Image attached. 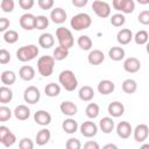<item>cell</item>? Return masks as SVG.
<instances>
[{
	"instance_id": "1",
	"label": "cell",
	"mask_w": 149,
	"mask_h": 149,
	"mask_svg": "<svg viewBox=\"0 0 149 149\" xmlns=\"http://www.w3.org/2000/svg\"><path fill=\"white\" fill-rule=\"evenodd\" d=\"M58 80L59 84H62V86L69 92L74 91L78 86L77 77L71 70H63L58 76Z\"/></svg>"
},
{
	"instance_id": "2",
	"label": "cell",
	"mask_w": 149,
	"mask_h": 149,
	"mask_svg": "<svg viewBox=\"0 0 149 149\" xmlns=\"http://www.w3.org/2000/svg\"><path fill=\"white\" fill-rule=\"evenodd\" d=\"M55 58L54 56H42L38 58L37 61V70L40 72V74H42L43 77H49L54 72V68H55Z\"/></svg>"
},
{
	"instance_id": "3",
	"label": "cell",
	"mask_w": 149,
	"mask_h": 149,
	"mask_svg": "<svg viewBox=\"0 0 149 149\" xmlns=\"http://www.w3.org/2000/svg\"><path fill=\"white\" fill-rule=\"evenodd\" d=\"M70 24L77 31L84 30V29H87L92 24V19L87 13H78L72 16Z\"/></svg>"
},
{
	"instance_id": "4",
	"label": "cell",
	"mask_w": 149,
	"mask_h": 149,
	"mask_svg": "<svg viewBox=\"0 0 149 149\" xmlns=\"http://www.w3.org/2000/svg\"><path fill=\"white\" fill-rule=\"evenodd\" d=\"M38 55V48L35 44H28L23 45L17 49L16 51V58L20 62H29L34 59Z\"/></svg>"
},
{
	"instance_id": "5",
	"label": "cell",
	"mask_w": 149,
	"mask_h": 149,
	"mask_svg": "<svg viewBox=\"0 0 149 149\" xmlns=\"http://www.w3.org/2000/svg\"><path fill=\"white\" fill-rule=\"evenodd\" d=\"M56 37L58 40V43L59 45L62 47H65L68 49H70L73 43H74V40H73V36H72V33L65 28V27H59L57 28L56 30Z\"/></svg>"
},
{
	"instance_id": "6",
	"label": "cell",
	"mask_w": 149,
	"mask_h": 149,
	"mask_svg": "<svg viewBox=\"0 0 149 149\" xmlns=\"http://www.w3.org/2000/svg\"><path fill=\"white\" fill-rule=\"evenodd\" d=\"M92 9L95 13V15L101 17V19H106L111 15V6L106 1H101V0L93 1Z\"/></svg>"
},
{
	"instance_id": "7",
	"label": "cell",
	"mask_w": 149,
	"mask_h": 149,
	"mask_svg": "<svg viewBox=\"0 0 149 149\" xmlns=\"http://www.w3.org/2000/svg\"><path fill=\"white\" fill-rule=\"evenodd\" d=\"M112 5L115 10L125 13V14H130L135 9L134 0H113Z\"/></svg>"
},
{
	"instance_id": "8",
	"label": "cell",
	"mask_w": 149,
	"mask_h": 149,
	"mask_svg": "<svg viewBox=\"0 0 149 149\" xmlns=\"http://www.w3.org/2000/svg\"><path fill=\"white\" fill-rule=\"evenodd\" d=\"M40 98H41V93H40V90H38L36 86L30 85V86H28V87L24 90L23 99H24L26 102L34 105V104L38 102Z\"/></svg>"
},
{
	"instance_id": "9",
	"label": "cell",
	"mask_w": 149,
	"mask_h": 149,
	"mask_svg": "<svg viewBox=\"0 0 149 149\" xmlns=\"http://www.w3.org/2000/svg\"><path fill=\"white\" fill-rule=\"evenodd\" d=\"M80 133L85 137H93L98 133V126L93 121H84L80 125Z\"/></svg>"
},
{
	"instance_id": "10",
	"label": "cell",
	"mask_w": 149,
	"mask_h": 149,
	"mask_svg": "<svg viewBox=\"0 0 149 149\" xmlns=\"http://www.w3.org/2000/svg\"><path fill=\"white\" fill-rule=\"evenodd\" d=\"M149 135V127L144 123H140L134 129V140L136 142H143Z\"/></svg>"
},
{
	"instance_id": "11",
	"label": "cell",
	"mask_w": 149,
	"mask_h": 149,
	"mask_svg": "<svg viewBox=\"0 0 149 149\" xmlns=\"http://www.w3.org/2000/svg\"><path fill=\"white\" fill-rule=\"evenodd\" d=\"M35 19H36V16H34L31 13H24L20 17V26H21V28H23L24 30H33V29H35Z\"/></svg>"
},
{
	"instance_id": "12",
	"label": "cell",
	"mask_w": 149,
	"mask_h": 149,
	"mask_svg": "<svg viewBox=\"0 0 149 149\" xmlns=\"http://www.w3.org/2000/svg\"><path fill=\"white\" fill-rule=\"evenodd\" d=\"M123 69L129 73H135L141 69V62L136 57H128L123 62Z\"/></svg>"
},
{
	"instance_id": "13",
	"label": "cell",
	"mask_w": 149,
	"mask_h": 149,
	"mask_svg": "<svg viewBox=\"0 0 149 149\" xmlns=\"http://www.w3.org/2000/svg\"><path fill=\"white\" fill-rule=\"evenodd\" d=\"M132 132H133V128H132L130 123L127 121H121L116 126V134L121 139H128L130 136Z\"/></svg>"
},
{
	"instance_id": "14",
	"label": "cell",
	"mask_w": 149,
	"mask_h": 149,
	"mask_svg": "<svg viewBox=\"0 0 149 149\" xmlns=\"http://www.w3.org/2000/svg\"><path fill=\"white\" fill-rule=\"evenodd\" d=\"M66 16H68L66 12H65L63 8H61V7H57V8L52 9L51 13H50V19H51V21H52L54 23H58V24L65 22Z\"/></svg>"
},
{
	"instance_id": "15",
	"label": "cell",
	"mask_w": 149,
	"mask_h": 149,
	"mask_svg": "<svg viewBox=\"0 0 149 149\" xmlns=\"http://www.w3.org/2000/svg\"><path fill=\"white\" fill-rule=\"evenodd\" d=\"M104 59H105V55L99 49H94V50L90 51V54L87 56V61L92 65H99L104 62Z\"/></svg>"
},
{
	"instance_id": "16",
	"label": "cell",
	"mask_w": 149,
	"mask_h": 149,
	"mask_svg": "<svg viewBox=\"0 0 149 149\" xmlns=\"http://www.w3.org/2000/svg\"><path fill=\"white\" fill-rule=\"evenodd\" d=\"M34 120L40 126H48L51 122V115L47 111H37L34 114Z\"/></svg>"
},
{
	"instance_id": "17",
	"label": "cell",
	"mask_w": 149,
	"mask_h": 149,
	"mask_svg": "<svg viewBox=\"0 0 149 149\" xmlns=\"http://www.w3.org/2000/svg\"><path fill=\"white\" fill-rule=\"evenodd\" d=\"M114 88H115V84L108 79H104V80L99 81V84H98V91H99V93H101L104 95L112 93L114 91Z\"/></svg>"
},
{
	"instance_id": "18",
	"label": "cell",
	"mask_w": 149,
	"mask_h": 149,
	"mask_svg": "<svg viewBox=\"0 0 149 149\" xmlns=\"http://www.w3.org/2000/svg\"><path fill=\"white\" fill-rule=\"evenodd\" d=\"M108 113L113 116V118H119L125 112V106L120 102V101H113L108 105V108H107Z\"/></svg>"
},
{
	"instance_id": "19",
	"label": "cell",
	"mask_w": 149,
	"mask_h": 149,
	"mask_svg": "<svg viewBox=\"0 0 149 149\" xmlns=\"http://www.w3.org/2000/svg\"><path fill=\"white\" fill-rule=\"evenodd\" d=\"M133 38H134V36H133L132 30H130V29H127V28L121 29V30L118 33V35H116L118 42H119L120 44H122V45L128 44Z\"/></svg>"
},
{
	"instance_id": "20",
	"label": "cell",
	"mask_w": 149,
	"mask_h": 149,
	"mask_svg": "<svg viewBox=\"0 0 149 149\" xmlns=\"http://www.w3.org/2000/svg\"><path fill=\"white\" fill-rule=\"evenodd\" d=\"M19 76H20V78L22 80L29 81V80L34 79V77H35V70L30 65H23L19 70Z\"/></svg>"
},
{
	"instance_id": "21",
	"label": "cell",
	"mask_w": 149,
	"mask_h": 149,
	"mask_svg": "<svg viewBox=\"0 0 149 149\" xmlns=\"http://www.w3.org/2000/svg\"><path fill=\"white\" fill-rule=\"evenodd\" d=\"M59 109L63 114H65L68 116H73L78 111L76 104H73L72 101H63L59 106Z\"/></svg>"
},
{
	"instance_id": "22",
	"label": "cell",
	"mask_w": 149,
	"mask_h": 149,
	"mask_svg": "<svg viewBox=\"0 0 149 149\" xmlns=\"http://www.w3.org/2000/svg\"><path fill=\"white\" fill-rule=\"evenodd\" d=\"M38 44L43 49H49L55 44V38H54V36L51 34L44 33L38 37Z\"/></svg>"
},
{
	"instance_id": "23",
	"label": "cell",
	"mask_w": 149,
	"mask_h": 149,
	"mask_svg": "<svg viewBox=\"0 0 149 149\" xmlns=\"http://www.w3.org/2000/svg\"><path fill=\"white\" fill-rule=\"evenodd\" d=\"M14 115H15V118L17 120H21V121L27 120L29 118V115H30V109L26 105H19L14 109Z\"/></svg>"
},
{
	"instance_id": "24",
	"label": "cell",
	"mask_w": 149,
	"mask_h": 149,
	"mask_svg": "<svg viewBox=\"0 0 149 149\" xmlns=\"http://www.w3.org/2000/svg\"><path fill=\"white\" fill-rule=\"evenodd\" d=\"M99 127H100V129H101L102 133L109 134V133H112V130L114 129V121H113L112 118L105 116V118H102V119L99 121Z\"/></svg>"
},
{
	"instance_id": "25",
	"label": "cell",
	"mask_w": 149,
	"mask_h": 149,
	"mask_svg": "<svg viewBox=\"0 0 149 149\" xmlns=\"http://www.w3.org/2000/svg\"><path fill=\"white\" fill-rule=\"evenodd\" d=\"M50 137H51L50 130L43 128V129H41V130L36 134V137H35L36 144H37V146H44V144H47V143L49 142Z\"/></svg>"
},
{
	"instance_id": "26",
	"label": "cell",
	"mask_w": 149,
	"mask_h": 149,
	"mask_svg": "<svg viewBox=\"0 0 149 149\" xmlns=\"http://www.w3.org/2000/svg\"><path fill=\"white\" fill-rule=\"evenodd\" d=\"M78 94H79L80 100H83V101H91L93 99V97H94V90L91 86H88V85H84L83 87H80Z\"/></svg>"
},
{
	"instance_id": "27",
	"label": "cell",
	"mask_w": 149,
	"mask_h": 149,
	"mask_svg": "<svg viewBox=\"0 0 149 149\" xmlns=\"http://www.w3.org/2000/svg\"><path fill=\"white\" fill-rule=\"evenodd\" d=\"M108 56H109V58L112 61L119 62V61L125 58V50L121 47H112L108 50Z\"/></svg>"
},
{
	"instance_id": "28",
	"label": "cell",
	"mask_w": 149,
	"mask_h": 149,
	"mask_svg": "<svg viewBox=\"0 0 149 149\" xmlns=\"http://www.w3.org/2000/svg\"><path fill=\"white\" fill-rule=\"evenodd\" d=\"M62 128H63V130H64L65 133H68V134H73V133H76L77 129H78V123H77L76 120L69 118V119H66V120L63 121Z\"/></svg>"
},
{
	"instance_id": "29",
	"label": "cell",
	"mask_w": 149,
	"mask_h": 149,
	"mask_svg": "<svg viewBox=\"0 0 149 149\" xmlns=\"http://www.w3.org/2000/svg\"><path fill=\"white\" fill-rule=\"evenodd\" d=\"M16 80V74L10 71V70H6V71H2L1 73V83L6 86H10L15 83Z\"/></svg>"
},
{
	"instance_id": "30",
	"label": "cell",
	"mask_w": 149,
	"mask_h": 149,
	"mask_svg": "<svg viewBox=\"0 0 149 149\" xmlns=\"http://www.w3.org/2000/svg\"><path fill=\"white\" fill-rule=\"evenodd\" d=\"M12 99H13V91L9 87H7L6 85L1 86L0 87V102L2 105H5V104L12 101Z\"/></svg>"
},
{
	"instance_id": "31",
	"label": "cell",
	"mask_w": 149,
	"mask_h": 149,
	"mask_svg": "<svg viewBox=\"0 0 149 149\" xmlns=\"http://www.w3.org/2000/svg\"><path fill=\"white\" fill-rule=\"evenodd\" d=\"M44 93L48 97H57L61 93V86L56 83H49L45 87H44Z\"/></svg>"
},
{
	"instance_id": "32",
	"label": "cell",
	"mask_w": 149,
	"mask_h": 149,
	"mask_svg": "<svg viewBox=\"0 0 149 149\" xmlns=\"http://www.w3.org/2000/svg\"><path fill=\"white\" fill-rule=\"evenodd\" d=\"M136 88H137V84H136V81L134 79H126V80H123V83H122V91L125 93L133 94V93H135Z\"/></svg>"
},
{
	"instance_id": "33",
	"label": "cell",
	"mask_w": 149,
	"mask_h": 149,
	"mask_svg": "<svg viewBox=\"0 0 149 149\" xmlns=\"http://www.w3.org/2000/svg\"><path fill=\"white\" fill-rule=\"evenodd\" d=\"M77 44L81 50H90L92 48V40L87 35H81L78 37Z\"/></svg>"
},
{
	"instance_id": "34",
	"label": "cell",
	"mask_w": 149,
	"mask_h": 149,
	"mask_svg": "<svg viewBox=\"0 0 149 149\" xmlns=\"http://www.w3.org/2000/svg\"><path fill=\"white\" fill-rule=\"evenodd\" d=\"M85 113H86L87 118H90V119H95V118L99 115V113H100V108H99V106H98L95 102H90V104L86 106Z\"/></svg>"
},
{
	"instance_id": "35",
	"label": "cell",
	"mask_w": 149,
	"mask_h": 149,
	"mask_svg": "<svg viewBox=\"0 0 149 149\" xmlns=\"http://www.w3.org/2000/svg\"><path fill=\"white\" fill-rule=\"evenodd\" d=\"M69 56V49L62 45H58L55 50H54V58L56 61H63Z\"/></svg>"
},
{
	"instance_id": "36",
	"label": "cell",
	"mask_w": 149,
	"mask_h": 149,
	"mask_svg": "<svg viewBox=\"0 0 149 149\" xmlns=\"http://www.w3.org/2000/svg\"><path fill=\"white\" fill-rule=\"evenodd\" d=\"M49 26V19L44 15H37L35 19V29L43 30Z\"/></svg>"
},
{
	"instance_id": "37",
	"label": "cell",
	"mask_w": 149,
	"mask_h": 149,
	"mask_svg": "<svg viewBox=\"0 0 149 149\" xmlns=\"http://www.w3.org/2000/svg\"><path fill=\"white\" fill-rule=\"evenodd\" d=\"M3 40H5V42H7V43H9V44H13V43L17 42V40H19V34H17V31L12 30V29L6 30V31L3 33Z\"/></svg>"
},
{
	"instance_id": "38",
	"label": "cell",
	"mask_w": 149,
	"mask_h": 149,
	"mask_svg": "<svg viewBox=\"0 0 149 149\" xmlns=\"http://www.w3.org/2000/svg\"><path fill=\"white\" fill-rule=\"evenodd\" d=\"M148 40H149V35L146 30H139L134 35V41H135L136 44H140V45L146 44L148 42Z\"/></svg>"
},
{
	"instance_id": "39",
	"label": "cell",
	"mask_w": 149,
	"mask_h": 149,
	"mask_svg": "<svg viewBox=\"0 0 149 149\" xmlns=\"http://www.w3.org/2000/svg\"><path fill=\"white\" fill-rule=\"evenodd\" d=\"M125 22H126V17L121 13H116V14L112 15V17H111V23L114 27H121L125 24Z\"/></svg>"
},
{
	"instance_id": "40",
	"label": "cell",
	"mask_w": 149,
	"mask_h": 149,
	"mask_svg": "<svg viewBox=\"0 0 149 149\" xmlns=\"http://www.w3.org/2000/svg\"><path fill=\"white\" fill-rule=\"evenodd\" d=\"M15 141H16V136H15V134L14 133H8L2 140H0V142L6 147V148H9V147H12L14 143H15Z\"/></svg>"
},
{
	"instance_id": "41",
	"label": "cell",
	"mask_w": 149,
	"mask_h": 149,
	"mask_svg": "<svg viewBox=\"0 0 149 149\" xmlns=\"http://www.w3.org/2000/svg\"><path fill=\"white\" fill-rule=\"evenodd\" d=\"M12 116V111L7 106H1L0 107V122H6L9 120Z\"/></svg>"
},
{
	"instance_id": "42",
	"label": "cell",
	"mask_w": 149,
	"mask_h": 149,
	"mask_svg": "<svg viewBox=\"0 0 149 149\" xmlns=\"http://www.w3.org/2000/svg\"><path fill=\"white\" fill-rule=\"evenodd\" d=\"M14 0H1V9L5 13H10L14 10Z\"/></svg>"
},
{
	"instance_id": "43",
	"label": "cell",
	"mask_w": 149,
	"mask_h": 149,
	"mask_svg": "<svg viewBox=\"0 0 149 149\" xmlns=\"http://www.w3.org/2000/svg\"><path fill=\"white\" fill-rule=\"evenodd\" d=\"M65 147L68 149H80L81 148V143L78 139H69L65 143Z\"/></svg>"
},
{
	"instance_id": "44",
	"label": "cell",
	"mask_w": 149,
	"mask_h": 149,
	"mask_svg": "<svg viewBox=\"0 0 149 149\" xmlns=\"http://www.w3.org/2000/svg\"><path fill=\"white\" fill-rule=\"evenodd\" d=\"M19 147H20L21 149H33V148H34V143H33V141H31L30 139L23 137L22 140H20Z\"/></svg>"
},
{
	"instance_id": "45",
	"label": "cell",
	"mask_w": 149,
	"mask_h": 149,
	"mask_svg": "<svg viewBox=\"0 0 149 149\" xmlns=\"http://www.w3.org/2000/svg\"><path fill=\"white\" fill-rule=\"evenodd\" d=\"M137 20H139L140 23H142L144 26H148L149 24V10H142L139 14Z\"/></svg>"
},
{
	"instance_id": "46",
	"label": "cell",
	"mask_w": 149,
	"mask_h": 149,
	"mask_svg": "<svg viewBox=\"0 0 149 149\" xmlns=\"http://www.w3.org/2000/svg\"><path fill=\"white\" fill-rule=\"evenodd\" d=\"M38 6L41 9H44V10H48V9H51L54 3H55V0H38Z\"/></svg>"
},
{
	"instance_id": "47",
	"label": "cell",
	"mask_w": 149,
	"mask_h": 149,
	"mask_svg": "<svg viewBox=\"0 0 149 149\" xmlns=\"http://www.w3.org/2000/svg\"><path fill=\"white\" fill-rule=\"evenodd\" d=\"M10 61V54L6 49L0 50V63L1 64H7Z\"/></svg>"
},
{
	"instance_id": "48",
	"label": "cell",
	"mask_w": 149,
	"mask_h": 149,
	"mask_svg": "<svg viewBox=\"0 0 149 149\" xmlns=\"http://www.w3.org/2000/svg\"><path fill=\"white\" fill-rule=\"evenodd\" d=\"M35 3V0H19V6L22 9H31Z\"/></svg>"
},
{
	"instance_id": "49",
	"label": "cell",
	"mask_w": 149,
	"mask_h": 149,
	"mask_svg": "<svg viewBox=\"0 0 149 149\" xmlns=\"http://www.w3.org/2000/svg\"><path fill=\"white\" fill-rule=\"evenodd\" d=\"M9 26H10V22L8 19H6V17L0 19V31L5 33L7 30V28H9Z\"/></svg>"
},
{
	"instance_id": "50",
	"label": "cell",
	"mask_w": 149,
	"mask_h": 149,
	"mask_svg": "<svg viewBox=\"0 0 149 149\" xmlns=\"http://www.w3.org/2000/svg\"><path fill=\"white\" fill-rule=\"evenodd\" d=\"M84 148L85 149H99V144L94 141H87L84 144Z\"/></svg>"
},
{
	"instance_id": "51",
	"label": "cell",
	"mask_w": 149,
	"mask_h": 149,
	"mask_svg": "<svg viewBox=\"0 0 149 149\" xmlns=\"http://www.w3.org/2000/svg\"><path fill=\"white\" fill-rule=\"evenodd\" d=\"M88 2V0H72V5L74 7H78V8H81L84 6H86Z\"/></svg>"
},
{
	"instance_id": "52",
	"label": "cell",
	"mask_w": 149,
	"mask_h": 149,
	"mask_svg": "<svg viewBox=\"0 0 149 149\" xmlns=\"http://www.w3.org/2000/svg\"><path fill=\"white\" fill-rule=\"evenodd\" d=\"M8 133H10L9 128L6 127V126H1V127H0V140H2Z\"/></svg>"
},
{
	"instance_id": "53",
	"label": "cell",
	"mask_w": 149,
	"mask_h": 149,
	"mask_svg": "<svg viewBox=\"0 0 149 149\" xmlns=\"http://www.w3.org/2000/svg\"><path fill=\"white\" fill-rule=\"evenodd\" d=\"M104 148H105V149H107V148H114V149H116L118 147H116L115 144H112V143H108V144H106V146H105Z\"/></svg>"
},
{
	"instance_id": "54",
	"label": "cell",
	"mask_w": 149,
	"mask_h": 149,
	"mask_svg": "<svg viewBox=\"0 0 149 149\" xmlns=\"http://www.w3.org/2000/svg\"><path fill=\"white\" fill-rule=\"evenodd\" d=\"M140 5H148L149 3V0H136Z\"/></svg>"
},
{
	"instance_id": "55",
	"label": "cell",
	"mask_w": 149,
	"mask_h": 149,
	"mask_svg": "<svg viewBox=\"0 0 149 149\" xmlns=\"http://www.w3.org/2000/svg\"><path fill=\"white\" fill-rule=\"evenodd\" d=\"M142 148H143V149H149V144H143Z\"/></svg>"
},
{
	"instance_id": "56",
	"label": "cell",
	"mask_w": 149,
	"mask_h": 149,
	"mask_svg": "<svg viewBox=\"0 0 149 149\" xmlns=\"http://www.w3.org/2000/svg\"><path fill=\"white\" fill-rule=\"evenodd\" d=\"M146 49H147V52L149 54V41L147 42V47H146Z\"/></svg>"
}]
</instances>
